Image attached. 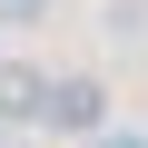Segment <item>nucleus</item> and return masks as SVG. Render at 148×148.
<instances>
[{"mask_svg": "<svg viewBox=\"0 0 148 148\" xmlns=\"http://www.w3.org/2000/svg\"><path fill=\"white\" fill-rule=\"evenodd\" d=\"M40 119H59V128H109V89L89 79V69H59V79L40 89Z\"/></svg>", "mask_w": 148, "mask_h": 148, "instance_id": "f257e3e1", "label": "nucleus"}, {"mask_svg": "<svg viewBox=\"0 0 148 148\" xmlns=\"http://www.w3.org/2000/svg\"><path fill=\"white\" fill-rule=\"evenodd\" d=\"M40 89H49V69L0 59V128H30V119H40Z\"/></svg>", "mask_w": 148, "mask_h": 148, "instance_id": "f03ea898", "label": "nucleus"}, {"mask_svg": "<svg viewBox=\"0 0 148 148\" xmlns=\"http://www.w3.org/2000/svg\"><path fill=\"white\" fill-rule=\"evenodd\" d=\"M109 40H119V49L148 40V0H109Z\"/></svg>", "mask_w": 148, "mask_h": 148, "instance_id": "7ed1b4c3", "label": "nucleus"}, {"mask_svg": "<svg viewBox=\"0 0 148 148\" xmlns=\"http://www.w3.org/2000/svg\"><path fill=\"white\" fill-rule=\"evenodd\" d=\"M109 148H138V138H109Z\"/></svg>", "mask_w": 148, "mask_h": 148, "instance_id": "20e7f679", "label": "nucleus"}, {"mask_svg": "<svg viewBox=\"0 0 148 148\" xmlns=\"http://www.w3.org/2000/svg\"><path fill=\"white\" fill-rule=\"evenodd\" d=\"M0 148H20V138H0Z\"/></svg>", "mask_w": 148, "mask_h": 148, "instance_id": "39448f33", "label": "nucleus"}]
</instances>
